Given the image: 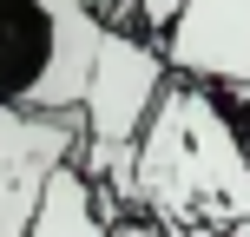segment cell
I'll use <instances>...</instances> for the list:
<instances>
[{
    "label": "cell",
    "instance_id": "cell-2",
    "mask_svg": "<svg viewBox=\"0 0 250 237\" xmlns=\"http://www.w3.org/2000/svg\"><path fill=\"white\" fill-rule=\"evenodd\" d=\"M99 40L92 0H0V112H79Z\"/></svg>",
    "mask_w": 250,
    "mask_h": 237
},
{
    "label": "cell",
    "instance_id": "cell-7",
    "mask_svg": "<svg viewBox=\"0 0 250 237\" xmlns=\"http://www.w3.org/2000/svg\"><path fill=\"white\" fill-rule=\"evenodd\" d=\"M217 99V112L230 119V132H237V145L250 151V86H204Z\"/></svg>",
    "mask_w": 250,
    "mask_h": 237
},
{
    "label": "cell",
    "instance_id": "cell-9",
    "mask_svg": "<svg viewBox=\"0 0 250 237\" xmlns=\"http://www.w3.org/2000/svg\"><path fill=\"white\" fill-rule=\"evenodd\" d=\"M224 237H250V217H237V224H230V231H224Z\"/></svg>",
    "mask_w": 250,
    "mask_h": 237
},
{
    "label": "cell",
    "instance_id": "cell-5",
    "mask_svg": "<svg viewBox=\"0 0 250 237\" xmlns=\"http://www.w3.org/2000/svg\"><path fill=\"white\" fill-rule=\"evenodd\" d=\"M171 79L191 86H250V0H185L165 40Z\"/></svg>",
    "mask_w": 250,
    "mask_h": 237
},
{
    "label": "cell",
    "instance_id": "cell-6",
    "mask_svg": "<svg viewBox=\"0 0 250 237\" xmlns=\"http://www.w3.org/2000/svg\"><path fill=\"white\" fill-rule=\"evenodd\" d=\"M178 13H185V0H132V33L151 40V46H165L178 26Z\"/></svg>",
    "mask_w": 250,
    "mask_h": 237
},
{
    "label": "cell",
    "instance_id": "cell-8",
    "mask_svg": "<svg viewBox=\"0 0 250 237\" xmlns=\"http://www.w3.org/2000/svg\"><path fill=\"white\" fill-rule=\"evenodd\" d=\"M105 237H178V231H165V224H151V217H119V224H105Z\"/></svg>",
    "mask_w": 250,
    "mask_h": 237
},
{
    "label": "cell",
    "instance_id": "cell-1",
    "mask_svg": "<svg viewBox=\"0 0 250 237\" xmlns=\"http://www.w3.org/2000/svg\"><path fill=\"white\" fill-rule=\"evenodd\" d=\"M138 217L178 237H224L250 217V151L191 79H171L138 132Z\"/></svg>",
    "mask_w": 250,
    "mask_h": 237
},
{
    "label": "cell",
    "instance_id": "cell-3",
    "mask_svg": "<svg viewBox=\"0 0 250 237\" xmlns=\"http://www.w3.org/2000/svg\"><path fill=\"white\" fill-rule=\"evenodd\" d=\"M165 86H171V66H165V53L151 40L105 33L99 60H92V79H86V106H79L86 138L92 145H138V132L158 112Z\"/></svg>",
    "mask_w": 250,
    "mask_h": 237
},
{
    "label": "cell",
    "instance_id": "cell-4",
    "mask_svg": "<svg viewBox=\"0 0 250 237\" xmlns=\"http://www.w3.org/2000/svg\"><path fill=\"white\" fill-rule=\"evenodd\" d=\"M79 112H0V237H26L40 191L60 165L79 158Z\"/></svg>",
    "mask_w": 250,
    "mask_h": 237
}]
</instances>
